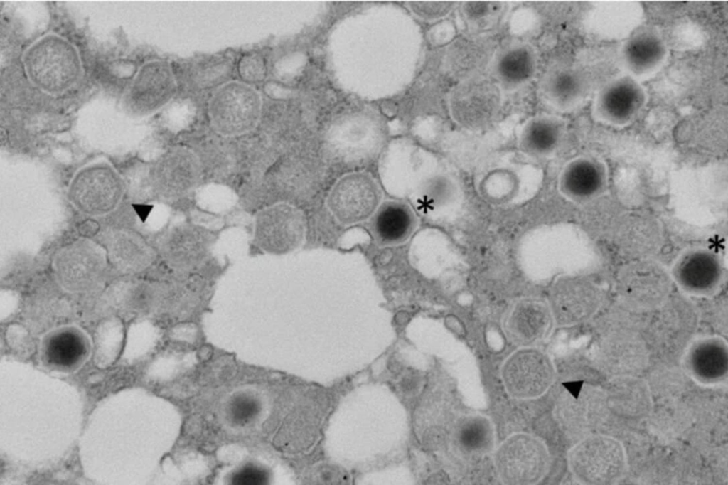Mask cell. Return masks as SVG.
<instances>
[{
  "label": "cell",
  "instance_id": "obj_22",
  "mask_svg": "<svg viewBox=\"0 0 728 485\" xmlns=\"http://www.w3.org/2000/svg\"><path fill=\"white\" fill-rule=\"evenodd\" d=\"M665 46L655 33L641 31L631 36L623 48L626 66L636 75L650 73L665 59Z\"/></svg>",
  "mask_w": 728,
  "mask_h": 485
},
{
  "label": "cell",
  "instance_id": "obj_27",
  "mask_svg": "<svg viewBox=\"0 0 728 485\" xmlns=\"http://www.w3.org/2000/svg\"><path fill=\"white\" fill-rule=\"evenodd\" d=\"M535 69V58L532 49L525 45H515L500 55L496 70L500 80L513 86L525 82Z\"/></svg>",
  "mask_w": 728,
  "mask_h": 485
},
{
  "label": "cell",
  "instance_id": "obj_36",
  "mask_svg": "<svg viewBox=\"0 0 728 485\" xmlns=\"http://www.w3.org/2000/svg\"><path fill=\"white\" fill-rule=\"evenodd\" d=\"M481 424L476 422L471 425L467 423L463 426L461 430V437L464 444L466 446H471V447H481L483 444H485V442L488 438L487 436L488 430H487L486 426L480 425Z\"/></svg>",
  "mask_w": 728,
  "mask_h": 485
},
{
  "label": "cell",
  "instance_id": "obj_7",
  "mask_svg": "<svg viewBox=\"0 0 728 485\" xmlns=\"http://www.w3.org/2000/svg\"><path fill=\"white\" fill-rule=\"evenodd\" d=\"M501 102L498 85L490 79L471 77L453 90L450 111L454 121L468 129H478L496 117Z\"/></svg>",
  "mask_w": 728,
  "mask_h": 485
},
{
  "label": "cell",
  "instance_id": "obj_3",
  "mask_svg": "<svg viewBox=\"0 0 728 485\" xmlns=\"http://www.w3.org/2000/svg\"><path fill=\"white\" fill-rule=\"evenodd\" d=\"M306 230V221L301 210L290 203H278L256 213L253 241L265 253L286 255L301 245Z\"/></svg>",
  "mask_w": 728,
  "mask_h": 485
},
{
  "label": "cell",
  "instance_id": "obj_34",
  "mask_svg": "<svg viewBox=\"0 0 728 485\" xmlns=\"http://www.w3.org/2000/svg\"><path fill=\"white\" fill-rule=\"evenodd\" d=\"M697 352L698 366L702 368H707L710 373L721 371L726 366L725 352L722 348L708 346Z\"/></svg>",
  "mask_w": 728,
  "mask_h": 485
},
{
  "label": "cell",
  "instance_id": "obj_17",
  "mask_svg": "<svg viewBox=\"0 0 728 485\" xmlns=\"http://www.w3.org/2000/svg\"><path fill=\"white\" fill-rule=\"evenodd\" d=\"M644 100L642 87L631 78H622L603 89L597 98L595 111L604 122L624 125L636 117Z\"/></svg>",
  "mask_w": 728,
  "mask_h": 485
},
{
  "label": "cell",
  "instance_id": "obj_30",
  "mask_svg": "<svg viewBox=\"0 0 728 485\" xmlns=\"http://www.w3.org/2000/svg\"><path fill=\"white\" fill-rule=\"evenodd\" d=\"M544 90L549 100L555 104L567 107L579 98L583 91V83L576 72L562 70L546 78Z\"/></svg>",
  "mask_w": 728,
  "mask_h": 485
},
{
  "label": "cell",
  "instance_id": "obj_35",
  "mask_svg": "<svg viewBox=\"0 0 728 485\" xmlns=\"http://www.w3.org/2000/svg\"><path fill=\"white\" fill-rule=\"evenodd\" d=\"M230 410L233 420L237 423L243 424L257 414L258 405L252 398L240 397L233 401Z\"/></svg>",
  "mask_w": 728,
  "mask_h": 485
},
{
  "label": "cell",
  "instance_id": "obj_1",
  "mask_svg": "<svg viewBox=\"0 0 728 485\" xmlns=\"http://www.w3.org/2000/svg\"><path fill=\"white\" fill-rule=\"evenodd\" d=\"M22 62L28 80L50 95L74 87L82 77V65L74 45L56 34H46L31 43Z\"/></svg>",
  "mask_w": 728,
  "mask_h": 485
},
{
  "label": "cell",
  "instance_id": "obj_24",
  "mask_svg": "<svg viewBox=\"0 0 728 485\" xmlns=\"http://www.w3.org/2000/svg\"><path fill=\"white\" fill-rule=\"evenodd\" d=\"M548 318L547 311L542 305L535 302L521 304L508 319V334L515 342L531 343L544 334L548 326Z\"/></svg>",
  "mask_w": 728,
  "mask_h": 485
},
{
  "label": "cell",
  "instance_id": "obj_38",
  "mask_svg": "<svg viewBox=\"0 0 728 485\" xmlns=\"http://www.w3.org/2000/svg\"><path fill=\"white\" fill-rule=\"evenodd\" d=\"M455 5L456 4L453 1L425 2L421 4L419 9L422 16L427 18H435L448 14Z\"/></svg>",
  "mask_w": 728,
  "mask_h": 485
},
{
  "label": "cell",
  "instance_id": "obj_31",
  "mask_svg": "<svg viewBox=\"0 0 728 485\" xmlns=\"http://www.w3.org/2000/svg\"><path fill=\"white\" fill-rule=\"evenodd\" d=\"M235 66L242 82L248 85L262 82L267 77V60L259 52L251 51L243 54Z\"/></svg>",
  "mask_w": 728,
  "mask_h": 485
},
{
  "label": "cell",
  "instance_id": "obj_11",
  "mask_svg": "<svg viewBox=\"0 0 728 485\" xmlns=\"http://www.w3.org/2000/svg\"><path fill=\"white\" fill-rule=\"evenodd\" d=\"M212 281L200 272H195L165 282L157 314L180 323L197 316L208 306Z\"/></svg>",
  "mask_w": 728,
  "mask_h": 485
},
{
  "label": "cell",
  "instance_id": "obj_12",
  "mask_svg": "<svg viewBox=\"0 0 728 485\" xmlns=\"http://www.w3.org/2000/svg\"><path fill=\"white\" fill-rule=\"evenodd\" d=\"M553 369L547 357L536 350L513 354L503 368V380L509 393L518 398L541 395L552 383Z\"/></svg>",
  "mask_w": 728,
  "mask_h": 485
},
{
  "label": "cell",
  "instance_id": "obj_33",
  "mask_svg": "<svg viewBox=\"0 0 728 485\" xmlns=\"http://www.w3.org/2000/svg\"><path fill=\"white\" fill-rule=\"evenodd\" d=\"M198 195L199 203L208 210L225 209L233 204L235 201V197L231 191L218 185H210L204 187Z\"/></svg>",
  "mask_w": 728,
  "mask_h": 485
},
{
  "label": "cell",
  "instance_id": "obj_9",
  "mask_svg": "<svg viewBox=\"0 0 728 485\" xmlns=\"http://www.w3.org/2000/svg\"><path fill=\"white\" fill-rule=\"evenodd\" d=\"M70 198L82 212L92 215L114 209L122 196V181L112 168L95 164L80 171L73 179Z\"/></svg>",
  "mask_w": 728,
  "mask_h": 485
},
{
  "label": "cell",
  "instance_id": "obj_13",
  "mask_svg": "<svg viewBox=\"0 0 728 485\" xmlns=\"http://www.w3.org/2000/svg\"><path fill=\"white\" fill-rule=\"evenodd\" d=\"M200 175L196 156L188 150L176 149L165 154L149 176L153 191L164 198L173 199L191 192Z\"/></svg>",
  "mask_w": 728,
  "mask_h": 485
},
{
  "label": "cell",
  "instance_id": "obj_20",
  "mask_svg": "<svg viewBox=\"0 0 728 485\" xmlns=\"http://www.w3.org/2000/svg\"><path fill=\"white\" fill-rule=\"evenodd\" d=\"M105 245L112 265L124 274L143 272L156 260L153 247L142 237L129 230L111 232L105 238Z\"/></svg>",
  "mask_w": 728,
  "mask_h": 485
},
{
  "label": "cell",
  "instance_id": "obj_6",
  "mask_svg": "<svg viewBox=\"0 0 728 485\" xmlns=\"http://www.w3.org/2000/svg\"><path fill=\"white\" fill-rule=\"evenodd\" d=\"M215 235L198 223H181L171 228L160 243V252L178 276L198 272L207 261Z\"/></svg>",
  "mask_w": 728,
  "mask_h": 485
},
{
  "label": "cell",
  "instance_id": "obj_14",
  "mask_svg": "<svg viewBox=\"0 0 728 485\" xmlns=\"http://www.w3.org/2000/svg\"><path fill=\"white\" fill-rule=\"evenodd\" d=\"M177 82L170 65L164 60L145 63L130 85L131 105L142 114L153 112L168 103L176 94Z\"/></svg>",
  "mask_w": 728,
  "mask_h": 485
},
{
  "label": "cell",
  "instance_id": "obj_29",
  "mask_svg": "<svg viewBox=\"0 0 728 485\" xmlns=\"http://www.w3.org/2000/svg\"><path fill=\"white\" fill-rule=\"evenodd\" d=\"M86 353L85 343L80 334L65 330L54 334L46 345V354L50 362L70 366L79 362Z\"/></svg>",
  "mask_w": 728,
  "mask_h": 485
},
{
  "label": "cell",
  "instance_id": "obj_4",
  "mask_svg": "<svg viewBox=\"0 0 728 485\" xmlns=\"http://www.w3.org/2000/svg\"><path fill=\"white\" fill-rule=\"evenodd\" d=\"M382 198L381 188L374 177L355 171L337 180L328 194L326 204L337 221L350 225L370 218Z\"/></svg>",
  "mask_w": 728,
  "mask_h": 485
},
{
  "label": "cell",
  "instance_id": "obj_16",
  "mask_svg": "<svg viewBox=\"0 0 728 485\" xmlns=\"http://www.w3.org/2000/svg\"><path fill=\"white\" fill-rule=\"evenodd\" d=\"M723 272L720 258L710 250L697 248L688 250L676 260L673 275L685 291L705 294L716 288Z\"/></svg>",
  "mask_w": 728,
  "mask_h": 485
},
{
  "label": "cell",
  "instance_id": "obj_19",
  "mask_svg": "<svg viewBox=\"0 0 728 485\" xmlns=\"http://www.w3.org/2000/svg\"><path fill=\"white\" fill-rule=\"evenodd\" d=\"M559 183L562 193L569 200L576 202L589 201L606 188V169L598 159L577 158L563 169Z\"/></svg>",
  "mask_w": 728,
  "mask_h": 485
},
{
  "label": "cell",
  "instance_id": "obj_32",
  "mask_svg": "<svg viewBox=\"0 0 728 485\" xmlns=\"http://www.w3.org/2000/svg\"><path fill=\"white\" fill-rule=\"evenodd\" d=\"M501 11V4L490 1H468L462 6V13L469 25L487 28L496 21Z\"/></svg>",
  "mask_w": 728,
  "mask_h": 485
},
{
  "label": "cell",
  "instance_id": "obj_25",
  "mask_svg": "<svg viewBox=\"0 0 728 485\" xmlns=\"http://www.w3.org/2000/svg\"><path fill=\"white\" fill-rule=\"evenodd\" d=\"M456 195L454 183L444 174H427L409 197L423 212L433 211L450 204Z\"/></svg>",
  "mask_w": 728,
  "mask_h": 485
},
{
  "label": "cell",
  "instance_id": "obj_10",
  "mask_svg": "<svg viewBox=\"0 0 728 485\" xmlns=\"http://www.w3.org/2000/svg\"><path fill=\"white\" fill-rule=\"evenodd\" d=\"M616 285L620 297L629 306L655 309L670 297L672 280L661 267L643 262L624 269Z\"/></svg>",
  "mask_w": 728,
  "mask_h": 485
},
{
  "label": "cell",
  "instance_id": "obj_15",
  "mask_svg": "<svg viewBox=\"0 0 728 485\" xmlns=\"http://www.w3.org/2000/svg\"><path fill=\"white\" fill-rule=\"evenodd\" d=\"M602 299L601 289L589 279L572 277L563 280L555 295L557 318L563 324L587 320L599 310Z\"/></svg>",
  "mask_w": 728,
  "mask_h": 485
},
{
  "label": "cell",
  "instance_id": "obj_37",
  "mask_svg": "<svg viewBox=\"0 0 728 485\" xmlns=\"http://www.w3.org/2000/svg\"><path fill=\"white\" fill-rule=\"evenodd\" d=\"M268 481L264 471L254 467H248L236 473L232 477V484L237 485H260Z\"/></svg>",
  "mask_w": 728,
  "mask_h": 485
},
{
  "label": "cell",
  "instance_id": "obj_21",
  "mask_svg": "<svg viewBox=\"0 0 728 485\" xmlns=\"http://www.w3.org/2000/svg\"><path fill=\"white\" fill-rule=\"evenodd\" d=\"M164 286L163 281H120L107 290L106 301L117 311L142 314L157 313Z\"/></svg>",
  "mask_w": 728,
  "mask_h": 485
},
{
  "label": "cell",
  "instance_id": "obj_2",
  "mask_svg": "<svg viewBox=\"0 0 728 485\" xmlns=\"http://www.w3.org/2000/svg\"><path fill=\"white\" fill-rule=\"evenodd\" d=\"M207 112L213 129L220 135L245 134L257 125L262 112V99L252 85L228 82L215 90L209 99Z\"/></svg>",
  "mask_w": 728,
  "mask_h": 485
},
{
  "label": "cell",
  "instance_id": "obj_28",
  "mask_svg": "<svg viewBox=\"0 0 728 485\" xmlns=\"http://www.w3.org/2000/svg\"><path fill=\"white\" fill-rule=\"evenodd\" d=\"M490 49L484 42L472 38L459 39L451 50V63L456 75L469 78L488 60Z\"/></svg>",
  "mask_w": 728,
  "mask_h": 485
},
{
  "label": "cell",
  "instance_id": "obj_18",
  "mask_svg": "<svg viewBox=\"0 0 728 485\" xmlns=\"http://www.w3.org/2000/svg\"><path fill=\"white\" fill-rule=\"evenodd\" d=\"M417 225V215L409 203L389 200L382 202L370 218V229L379 245L392 246L406 241Z\"/></svg>",
  "mask_w": 728,
  "mask_h": 485
},
{
  "label": "cell",
  "instance_id": "obj_5",
  "mask_svg": "<svg viewBox=\"0 0 728 485\" xmlns=\"http://www.w3.org/2000/svg\"><path fill=\"white\" fill-rule=\"evenodd\" d=\"M105 265L106 252L87 240L65 246L56 253L53 262L59 284L71 292L92 289L101 279Z\"/></svg>",
  "mask_w": 728,
  "mask_h": 485
},
{
  "label": "cell",
  "instance_id": "obj_8",
  "mask_svg": "<svg viewBox=\"0 0 728 485\" xmlns=\"http://www.w3.org/2000/svg\"><path fill=\"white\" fill-rule=\"evenodd\" d=\"M496 464L502 479L509 484L538 481L545 474L548 454L543 444L528 435L506 439L496 452Z\"/></svg>",
  "mask_w": 728,
  "mask_h": 485
},
{
  "label": "cell",
  "instance_id": "obj_26",
  "mask_svg": "<svg viewBox=\"0 0 728 485\" xmlns=\"http://www.w3.org/2000/svg\"><path fill=\"white\" fill-rule=\"evenodd\" d=\"M232 67L229 58L223 55H211L189 65L185 78L188 85L195 90L215 87L217 89L229 82Z\"/></svg>",
  "mask_w": 728,
  "mask_h": 485
},
{
  "label": "cell",
  "instance_id": "obj_23",
  "mask_svg": "<svg viewBox=\"0 0 728 485\" xmlns=\"http://www.w3.org/2000/svg\"><path fill=\"white\" fill-rule=\"evenodd\" d=\"M562 135L559 120L550 117H537L523 127L520 137L521 149L528 155L542 157L556 149Z\"/></svg>",
  "mask_w": 728,
  "mask_h": 485
}]
</instances>
